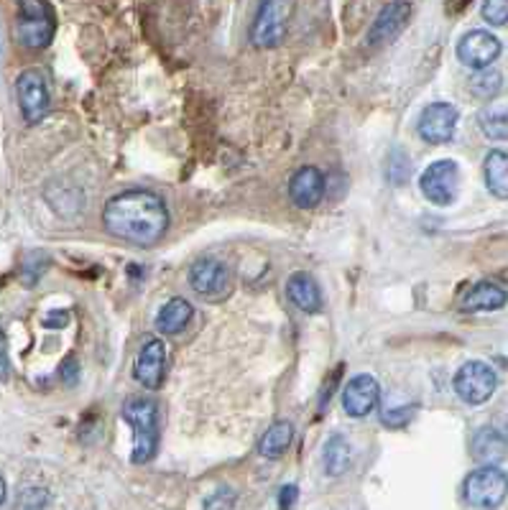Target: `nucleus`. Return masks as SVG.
Returning a JSON list of instances; mask_svg holds the SVG:
<instances>
[{
	"instance_id": "nucleus-1",
	"label": "nucleus",
	"mask_w": 508,
	"mask_h": 510,
	"mask_svg": "<svg viewBox=\"0 0 508 510\" xmlns=\"http://www.w3.org/2000/svg\"><path fill=\"white\" fill-rule=\"evenodd\" d=\"M103 225L113 238L133 245H154L169 230V209L157 191H120L105 204Z\"/></svg>"
},
{
	"instance_id": "nucleus-2",
	"label": "nucleus",
	"mask_w": 508,
	"mask_h": 510,
	"mask_svg": "<svg viewBox=\"0 0 508 510\" xmlns=\"http://www.w3.org/2000/svg\"><path fill=\"white\" fill-rule=\"evenodd\" d=\"M123 421L133 429V454L136 464H144L157 457L158 449V406L151 398H131L123 406Z\"/></svg>"
},
{
	"instance_id": "nucleus-3",
	"label": "nucleus",
	"mask_w": 508,
	"mask_h": 510,
	"mask_svg": "<svg viewBox=\"0 0 508 510\" xmlns=\"http://www.w3.org/2000/svg\"><path fill=\"white\" fill-rule=\"evenodd\" d=\"M18 24H15V38L26 49H44L49 46L56 31L54 13L46 0H18Z\"/></svg>"
},
{
	"instance_id": "nucleus-4",
	"label": "nucleus",
	"mask_w": 508,
	"mask_h": 510,
	"mask_svg": "<svg viewBox=\"0 0 508 510\" xmlns=\"http://www.w3.org/2000/svg\"><path fill=\"white\" fill-rule=\"evenodd\" d=\"M508 495V474L495 464L472 470L462 483V497L472 508H498Z\"/></svg>"
},
{
	"instance_id": "nucleus-5",
	"label": "nucleus",
	"mask_w": 508,
	"mask_h": 510,
	"mask_svg": "<svg viewBox=\"0 0 508 510\" xmlns=\"http://www.w3.org/2000/svg\"><path fill=\"white\" fill-rule=\"evenodd\" d=\"M289 0H261L250 26V44L256 49H274L287 34Z\"/></svg>"
},
{
	"instance_id": "nucleus-6",
	"label": "nucleus",
	"mask_w": 508,
	"mask_h": 510,
	"mask_svg": "<svg viewBox=\"0 0 508 510\" xmlns=\"http://www.w3.org/2000/svg\"><path fill=\"white\" fill-rule=\"evenodd\" d=\"M498 388V375L488 362L481 360H470L455 375V393L460 401H465L470 406H481L485 403Z\"/></svg>"
},
{
	"instance_id": "nucleus-7",
	"label": "nucleus",
	"mask_w": 508,
	"mask_h": 510,
	"mask_svg": "<svg viewBox=\"0 0 508 510\" xmlns=\"http://www.w3.org/2000/svg\"><path fill=\"white\" fill-rule=\"evenodd\" d=\"M457 184H460V168L455 161L442 158V161H434L430 164L422 177H419V189L422 194L437 207H447V204L455 202L457 197Z\"/></svg>"
},
{
	"instance_id": "nucleus-8",
	"label": "nucleus",
	"mask_w": 508,
	"mask_h": 510,
	"mask_svg": "<svg viewBox=\"0 0 508 510\" xmlns=\"http://www.w3.org/2000/svg\"><path fill=\"white\" fill-rule=\"evenodd\" d=\"M15 95H18V105L21 113L26 117V123L36 126L39 120L46 117L49 113V87L46 79L36 69H26L15 79Z\"/></svg>"
},
{
	"instance_id": "nucleus-9",
	"label": "nucleus",
	"mask_w": 508,
	"mask_h": 510,
	"mask_svg": "<svg viewBox=\"0 0 508 510\" xmlns=\"http://www.w3.org/2000/svg\"><path fill=\"white\" fill-rule=\"evenodd\" d=\"M457 120H460V113H457L455 105H450V102H432L419 115L417 130L424 143L442 146V143L452 140V136H455Z\"/></svg>"
},
{
	"instance_id": "nucleus-10",
	"label": "nucleus",
	"mask_w": 508,
	"mask_h": 510,
	"mask_svg": "<svg viewBox=\"0 0 508 510\" xmlns=\"http://www.w3.org/2000/svg\"><path fill=\"white\" fill-rule=\"evenodd\" d=\"M189 286L202 299H220L230 289V273L228 266L218 258H199L189 268Z\"/></svg>"
},
{
	"instance_id": "nucleus-11",
	"label": "nucleus",
	"mask_w": 508,
	"mask_h": 510,
	"mask_svg": "<svg viewBox=\"0 0 508 510\" xmlns=\"http://www.w3.org/2000/svg\"><path fill=\"white\" fill-rule=\"evenodd\" d=\"M411 18V3L409 0H391L389 5H383L376 21L368 31V44L371 46H386L393 38L399 36Z\"/></svg>"
},
{
	"instance_id": "nucleus-12",
	"label": "nucleus",
	"mask_w": 508,
	"mask_h": 510,
	"mask_svg": "<svg viewBox=\"0 0 508 510\" xmlns=\"http://www.w3.org/2000/svg\"><path fill=\"white\" fill-rule=\"evenodd\" d=\"M167 375V344L148 340L133 360V378L148 391H158Z\"/></svg>"
},
{
	"instance_id": "nucleus-13",
	"label": "nucleus",
	"mask_w": 508,
	"mask_h": 510,
	"mask_svg": "<svg viewBox=\"0 0 508 510\" xmlns=\"http://www.w3.org/2000/svg\"><path fill=\"white\" fill-rule=\"evenodd\" d=\"M501 56V41L491 31H470L457 44V59L470 69H485Z\"/></svg>"
},
{
	"instance_id": "nucleus-14",
	"label": "nucleus",
	"mask_w": 508,
	"mask_h": 510,
	"mask_svg": "<svg viewBox=\"0 0 508 510\" xmlns=\"http://www.w3.org/2000/svg\"><path fill=\"white\" fill-rule=\"evenodd\" d=\"M378 398H381V385L373 375L361 372L351 378V382L342 391V408L352 419H363L371 411H376Z\"/></svg>"
},
{
	"instance_id": "nucleus-15",
	"label": "nucleus",
	"mask_w": 508,
	"mask_h": 510,
	"mask_svg": "<svg viewBox=\"0 0 508 510\" xmlns=\"http://www.w3.org/2000/svg\"><path fill=\"white\" fill-rule=\"evenodd\" d=\"M325 177L317 166H301L289 181V199L300 209H312L325 197Z\"/></svg>"
},
{
	"instance_id": "nucleus-16",
	"label": "nucleus",
	"mask_w": 508,
	"mask_h": 510,
	"mask_svg": "<svg viewBox=\"0 0 508 510\" xmlns=\"http://www.w3.org/2000/svg\"><path fill=\"white\" fill-rule=\"evenodd\" d=\"M508 301V291L493 280L472 283L468 291L460 296L462 311H498Z\"/></svg>"
},
{
	"instance_id": "nucleus-17",
	"label": "nucleus",
	"mask_w": 508,
	"mask_h": 510,
	"mask_svg": "<svg viewBox=\"0 0 508 510\" xmlns=\"http://www.w3.org/2000/svg\"><path fill=\"white\" fill-rule=\"evenodd\" d=\"M287 296L289 301L297 306L300 311H304V314H314V311L322 309L320 286H317V280H314L310 273H304V270H297V273L289 276Z\"/></svg>"
},
{
	"instance_id": "nucleus-18",
	"label": "nucleus",
	"mask_w": 508,
	"mask_h": 510,
	"mask_svg": "<svg viewBox=\"0 0 508 510\" xmlns=\"http://www.w3.org/2000/svg\"><path fill=\"white\" fill-rule=\"evenodd\" d=\"M508 452V439L506 434L495 426H483L472 436L470 444V454L478 459L481 464H498L501 459L506 457Z\"/></svg>"
},
{
	"instance_id": "nucleus-19",
	"label": "nucleus",
	"mask_w": 508,
	"mask_h": 510,
	"mask_svg": "<svg viewBox=\"0 0 508 510\" xmlns=\"http://www.w3.org/2000/svg\"><path fill=\"white\" fill-rule=\"evenodd\" d=\"M192 314H195L192 304L187 299L177 296V299H171V301H167V304L158 309L154 324H157V330L161 334H179L192 321Z\"/></svg>"
},
{
	"instance_id": "nucleus-20",
	"label": "nucleus",
	"mask_w": 508,
	"mask_h": 510,
	"mask_svg": "<svg viewBox=\"0 0 508 510\" xmlns=\"http://www.w3.org/2000/svg\"><path fill=\"white\" fill-rule=\"evenodd\" d=\"M291 442H294V423L291 421H274L259 439V454L266 459L284 457Z\"/></svg>"
},
{
	"instance_id": "nucleus-21",
	"label": "nucleus",
	"mask_w": 508,
	"mask_h": 510,
	"mask_svg": "<svg viewBox=\"0 0 508 510\" xmlns=\"http://www.w3.org/2000/svg\"><path fill=\"white\" fill-rule=\"evenodd\" d=\"M483 177L488 191L498 199H508V153L491 151L483 164Z\"/></svg>"
},
{
	"instance_id": "nucleus-22",
	"label": "nucleus",
	"mask_w": 508,
	"mask_h": 510,
	"mask_svg": "<svg viewBox=\"0 0 508 510\" xmlns=\"http://www.w3.org/2000/svg\"><path fill=\"white\" fill-rule=\"evenodd\" d=\"M351 459H352V446L345 436L335 434V436L327 439L325 452H322V464H325L327 474H332V477L345 474L348 467H351Z\"/></svg>"
},
{
	"instance_id": "nucleus-23",
	"label": "nucleus",
	"mask_w": 508,
	"mask_h": 510,
	"mask_svg": "<svg viewBox=\"0 0 508 510\" xmlns=\"http://www.w3.org/2000/svg\"><path fill=\"white\" fill-rule=\"evenodd\" d=\"M478 126L491 140H508V102L485 105L478 115Z\"/></svg>"
},
{
	"instance_id": "nucleus-24",
	"label": "nucleus",
	"mask_w": 508,
	"mask_h": 510,
	"mask_svg": "<svg viewBox=\"0 0 508 510\" xmlns=\"http://www.w3.org/2000/svg\"><path fill=\"white\" fill-rule=\"evenodd\" d=\"M478 72H481V75H475L470 79V92H472L475 97H481V100H491V97H495V95L501 92L503 76H501V72L491 69V66L478 69Z\"/></svg>"
},
{
	"instance_id": "nucleus-25",
	"label": "nucleus",
	"mask_w": 508,
	"mask_h": 510,
	"mask_svg": "<svg viewBox=\"0 0 508 510\" xmlns=\"http://www.w3.org/2000/svg\"><path fill=\"white\" fill-rule=\"evenodd\" d=\"M46 505H49V493L44 487H26V490H21V495L15 500V508L39 510Z\"/></svg>"
},
{
	"instance_id": "nucleus-26",
	"label": "nucleus",
	"mask_w": 508,
	"mask_h": 510,
	"mask_svg": "<svg viewBox=\"0 0 508 510\" xmlns=\"http://www.w3.org/2000/svg\"><path fill=\"white\" fill-rule=\"evenodd\" d=\"M483 18L491 26L508 24V0H483Z\"/></svg>"
},
{
	"instance_id": "nucleus-27",
	"label": "nucleus",
	"mask_w": 508,
	"mask_h": 510,
	"mask_svg": "<svg viewBox=\"0 0 508 510\" xmlns=\"http://www.w3.org/2000/svg\"><path fill=\"white\" fill-rule=\"evenodd\" d=\"M411 416H414V408L411 406L386 408V411H381V421H383L386 426H391V429H404L406 423L411 421Z\"/></svg>"
},
{
	"instance_id": "nucleus-28",
	"label": "nucleus",
	"mask_w": 508,
	"mask_h": 510,
	"mask_svg": "<svg viewBox=\"0 0 508 510\" xmlns=\"http://www.w3.org/2000/svg\"><path fill=\"white\" fill-rule=\"evenodd\" d=\"M11 375V362H8V342H5V332L0 327V382L8 381Z\"/></svg>"
},
{
	"instance_id": "nucleus-29",
	"label": "nucleus",
	"mask_w": 508,
	"mask_h": 510,
	"mask_svg": "<svg viewBox=\"0 0 508 510\" xmlns=\"http://www.w3.org/2000/svg\"><path fill=\"white\" fill-rule=\"evenodd\" d=\"M235 497L230 495V490H218L215 497L205 500V508H233Z\"/></svg>"
},
{
	"instance_id": "nucleus-30",
	"label": "nucleus",
	"mask_w": 508,
	"mask_h": 510,
	"mask_svg": "<svg viewBox=\"0 0 508 510\" xmlns=\"http://www.w3.org/2000/svg\"><path fill=\"white\" fill-rule=\"evenodd\" d=\"M297 493H300L297 484H284L281 493H279V508H291L297 503Z\"/></svg>"
},
{
	"instance_id": "nucleus-31",
	"label": "nucleus",
	"mask_w": 508,
	"mask_h": 510,
	"mask_svg": "<svg viewBox=\"0 0 508 510\" xmlns=\"http://www.w3.org/2000/svg\"><path fill=\"white\" fill-rule=\"evenodd\" d=\"M75 378H77V362H75V360H66L65 365H62V381H65L66 385H72Z\"/></svg>"
},
{
	"instance_id": "nucleus-32",
	"label": "nucleus",
	"mask_w": 508,
	"mask_h": 510,
	"mask_svg": "<svg viewBox=\"0 0 508 510\" xmlns=\"http://www.w3.org/2000/svg\"><path fill=\"white\" fill-rule=\"evenodd\" d=\"M62 324H66V314H49V317L44 319V327H46V330L62 327Z\"/></svg>"
},
{
	"instance_id": "nucleus-33",
	"label": "nucleus",
	"mask_w": 508,
	"mask_h": 510,
	"mask_svg": "<svg viewBox=\"0 0 508 510\" xmlns=\"http://www.w3.org/2000/svg\"><path fill=\"white\" fill-rule=\"evenodd\" d=\"M338 378H340V370H335V378H332V382H330V388L335 385V381H338ZM327 398H332V391H325V393H322V406L327 403Z\"/></svg>"
},
{
	"instance_id": "nucleus-34",
	"label": "nucleus",
	"mask_w": 508,
	"mask_h": 510,
	"mask_svg": "<svg viewBox=\"0 0 508 510\" xmlns=\"http://www.w3.org/2000/svg\"><path fill=\"white\" fill-rule=\"evenodd\" d=\"M5 503V480L0 477V505Z\"/></svg>"
}]
</instances>
